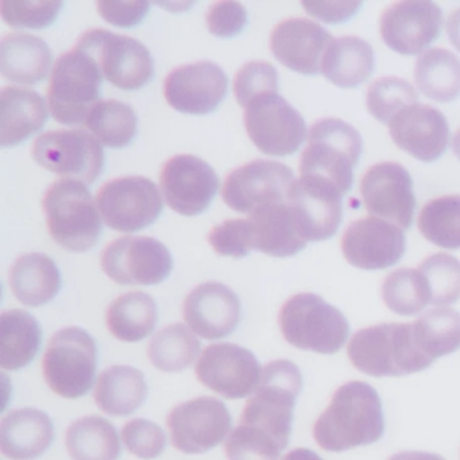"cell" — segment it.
Masks as SVG:
<instances>
[{
  "instance_id": "b9f144b4",
  "label": "cell",
  "mask_w": 460,
  "mask_h": 460,
  "mask_svg": "<svg viewBox=\"0 0 460 460\" xmlns=\"http://www.w3.org/2000/svg\"><path fill=\"white\" fill-rule=\"evenodd\" d=\"M416 88L400 77H381L371 83L366 95L368 112L378 122L389 123L398 112L417 103Z\"/></svg>"
},
{
  "instance_id": "816d5d0a",
  "label": "cell",
  "mask_w": 460,
  "mask_h": 460,
  "mask_svg": "<svg viewBox=\"0 0 460 460\" xmlns=\"http://www.w3.org/2000/svg\"><path fill=\"white\" fill-rule=\"evenodd\" d=\"M304 10L311 17L324 23H343L359 12L360 2H303Z\"/></svg>"
},
{
  "instance_id": "681fc988",
  "label": "cell",
  "mask_w": 460,
  "mask_h": 460,
  "mask_svg": "<svg viewBox=\"0 0 460 460\" xmlns=\"http://www.w3.org/2000/svg\"><path fill=\"white\" fill-rule=\"evenodd\" d=\"M247 25V12L238 2H217L207 13L209 33L217 39H233Z\"/></svg>"
},
{
  "instance_id": "9a60e30c",
  "label": "cell",
  "mask_w": 460,
  "mask_h": 460,
  "mask_svg": "<svg viewBox=\"0 0 460 460\" xmlns=\"http://www.w3.org/2000/svg\"><path fill=\"white\" fill-rule=\"evenodd\" d=\"M166 424L174 448L193 455L219 446L227 438L233 419L222 401L199 397L174 406Z\"/></svg>"
},
{
  "instance_id": "60d3db41",
  "label": "cell",
  "mask_w": 460,
  "mask_h": 460,
  "mask_svg": "<svg viewBox=\"0 0 460 460\" xmlns=\"http://www.w3.org/2000/svg\"><path fill=\"white\" fill-rule=\"evenodd\" d=\"M385 305L401 316H413L430 304L427 279L419 269H398L382 284Z\"/></svg>"
},
{
  "instance_id": "db71d44e",
  "label": "cell",
  "mask_w": 460,
  "mask_h": 460,
  "mask_svg": "<svg viewBox=\"0 0 460 460\" xmlns=\"http://www.w3.org/2000/svg\"><path fill=\"white\" fill-rule=\"evenodd\" d=\"M387 460H446L438 454L422 451H405L400 454L393 455Z\"/></svg>"
},
{
  "instance_id": "7bdbcfd3",
  "label": "cell",
  "mask_w": 460,
  "mask_h": 460,
  "mask_svg": "<svg viewBox=\"0 0 460 460\" xmlns=\"http://www.w3.org/2000/svg\"><path fill=\"white\" fill-rule=\"evenodd\" d=\"M430 292V305H451L460 298V261L438 252L420 263Z\"/></svg>"
},
{
  "instance_id": "d590c367",
  "label": "cell",
  "mask_w": 460,
  "mask_h": 460,
  "mask_svg": "<svg viewBox=\"0 0 460 460\" xmlns=\"http://www.w3.org/2000/svg\"><path fill=\"white\" fill-rule=\"evenodd\" d=\"M417 87L427 98L448 103L460 96V60L443 48L427 50L414 66Z\"/></svg>"
},
{
  "instance_id": "e0dca14e",
  "label": "cell",
  "mask_w": 460,
  "mask_h": 460,
  "mask_svg": "<svg viewBox=\"0 0 460 460\" xmlns=\"http://www.w3.org/2000/svg\"><path fill=\"white\" fill-rule=\"evenodd\" d=\"M363 203L371 217L408 230L413 223L416 198L413 180L397 163H379L370 166L360 181Z\"/></svg>"
},
{
  "instance_id": "ffe728a7",
  "label": "cell",
  "mask_w": 460,
  "mask_h": 460,
  "mask_svg": "<svg viewBox=\"0 0 460 460\" xmlns=\"http://www.w3.org/2000/svg\"><path fill=\"white\" fill-rule=\"evenodd\" d=\"M405 250L402 228L376 217L355 220L341 238V252L347 262L363 270H382L394 266Z\"/></svg>"
},
{
  "instance_id": "11a10c76",
  "label": "cell",
  "mask_w": 460,
  "mask_h": 460,
  "mask_svg": "<svg viewBox=\"0 0 460 460\" xmlns=\"http://www.w3.org/2000/svg\"><path fill=\"white\" fill-rule=\"evenodd\" d=\"M282 460H323L316 452L308 448H296L285 455Z\"/></svg>"
},
{
  "instance_id": "8fae6325",
  "label": "cell",
  "mask_w": 460,
  "mask_h": 460,
  "mask_svg": "<svg viewBox=\"0 0 460 460\" xmlns=\"http://www.w3.org/2000/svg\"><path fill=\"white\" fill-rule=\"evenodd\" d=\"M34 161L64 179L91 185L104 168L101 142L83 130H55L41 134L31 150Z\"/></svg>"
},
{
  "instance_id": "5b68a950",
  "label": "cell",
  "mask_w": 460,
  "mask_h": 460,
  "mask_svg": "<svg viewBox=\"0 0 460 460\" xmlns=\"http://www.w3.org/2000/svg\"><path fill=\"white\" fill-rule=\"evenodd\" d=\"M48 231L53 241L72 252H85L98 243L103 225L87 185L60 179L48 188L42 200Z\"/></svg>"
},
{
  "instance_id": "f35d334b",
  "label": "cell",
  "mask_w": 460,
  "mask_h": 460,
  "mask_svg": "<svg viewBox=\"0 0 460 460\" xmlns=\"http://www.w3.org/2000/svg\"><path fill=\"white\" fill-rule=\"evenodd\" d=\"M413 327L420 349L432 360L460 349V314L454 309H430Z\"/></svg>"
},
{
  "instance_id": "f546056e",
  "label": "cell",
  "mask_w": 460,
  "mask_h": 460,
  "mask_svg": "<svg viewBox=\"0 0 460 460\" xmlns=\"http://www.w3.org/2000/svg\"><path fill=\"white\" fill-rule=\"evenodd\" d=\"M376 68L373 47L359 37L333 39L323 58L322 74L336 87L357 88Z\"/></svg>"
},
{
  "instance_id": "5bb4252c",
  "label": "cell",
  "mask_w": 460,
  "mask_h": 460,
  "mask_svg": "<svg viewBox=\"0 0 460 460\" xmlns=\"http://www.w3.org/2000/svg\"><path fill=\"white\" fill-rule=\"evenodd\" d=\"M295 184L292 169L284 164L257 160L228 174L222 198L234 211L250 215L266 204L290 199Z\"/></svg>"
},
{
  "instance_id": "9f6ffc18",
  "label": "cell",
  "mask_w": 460,
  "mask_h": 460,
  "mask_svg": "<svg viewBox=\"0 0 460 460\" xmlns=\"http://www.w3.org/2000/svg\"><path fill=\"white\" fill-rule=\"evenodd\" d=\"M452 149H454L455 155L460 160V128L455 133Z\"/></svg>"
},
{
  "instance_id": "f1b7e54d",
  "label": "cell",
  "mask_w": 460,
  "mask_h": 460,
  "mask_svg": "<svg viewBox=\"0 0 460 460\" xmlns=\"http://www.w3.org/2000/svg\"><path fill=\"white\" fill-rule=\"evenodd\" d=\"M53 56L47 42L25 33L7 34L0 44V71L17 84H39L52 68Z\"/></svg>"
},
{
  "instance_id": "4fadbf2b",
  "label": "cell",
  "mask_w": 460,
  "mask_h": 460,
  "mask_svg": "<svg viewBox=\"0 0 460 460\" xmlns=\"http://www.w3.org/2000/svg\"><path fill=\"white\" fill-rule=\"evenodd\" d=\"M244 110L247 134L263 155L287 157L305 141V120L279 93L254 99Z\"/></svg>"
},
{
  "instance_id": "603a6c76",
  "label": "cell",
  "mask_w": 460,
  "mask_h": 460,
  "mask_svg": "<svg viewBox=\"0 0 460 460\" xmlns=\"http://www.w3.org/2000/svg\"><path fill=\"white\" fill-rule=\"evenodd\" d=\"M333 37L324 28L306 18L282 21L270 34L274 58L290 71L314 76L322 71L323 58Z\"/></svg>"
},
{
  "instance_id": "8992f818",
  "label": "cell",
  "mask_w": 460,
  "mask_h": 460,
  "mask_svg": "<svg viewBox=\"0 0 460 460\" xmlns=\"http://www.w3.org/2000/svg\"><path fill=\"white\" fill-rule=\"evenodd\" d=\"M279 324L288 343L304 351L332 355L349 335L346 316L314 293H298L285 301Z\"/></svg>"
},
{
  "instance_id": "ab89813d",
  "label": "cell",
  "mask_w": 460,
  "mask_h": 460,
  "mask_svg": "<svg viewBox=\"0 0 460 460\" xmlns=\"http://www.w3.org/2000/svg\"><path fill=\"white\" fill-rule=\"evenodd\" d=\"M417 226L430 243L447 250L460 249V196H441L428 201Z\"/></svg>"
},
{
  "instance_id": "ba28073f",
  "label": "cell",
  "mask_w": 460,
  "mask_h": 460,
  "mask_svg": "<svg viewBox=\"0 0 460 460\" xmlns=\"http://www.w3.org/2000/svg\"><path fill=\"white\" fill-rule=\"evenodd\" d=\"M98 367V349L93 336L79 327L58 331L42 359V374L56 394L76 400L90 392Z\"/></svg>"
},
{
  "instance_id": "4316f807",
  "label": "cell",
  "mask_w": 460,
  "mask_h": 460,
  "mask_svg": "<svg viewBox=\"0 0 460 460\" xmlns=\"http://www.w3.org/2000/svg\"><path fill=\"white\" fill-rule=\"evenodd\" d=\"M53 438L52 420L36 408L10 411L0 424V449L12 460L37 459L48 451Z\"/></svg>"
},
{
  "instance_id": "f6af8a7d",
  "label": "cell",
  "mask_w": 460,
  "mask_h": 460,
  "mask_svg": "<svg viewBox=\"0 0 460 460\" xmlns=\"http://www.w3.org/2000/svg\"><path fill=\"white\" fill-rule=\"evenodd\" d=\"M63 6V2H53V0L49 2L4 0L0 4V10H2V18L4 22L12 28L41 31L56 22Z\"/></svg>"
},
{
  "instance_id": "cb8c5ba5",
  "label": "cell",
  "mask_w": 460,
  "mask_h": 460,
  "mask_svg": "<svg viewBox=\"0 0 460 460\" xmlns=\"http://www.w3.org/2000/svg\"><path fill=\"white\" fill-rule=\"evenodd\" d=\"M184 320L193 332L207 341L231 335L241 322V301L234 290L209 281L190 290L182 305Z\"/></svg>"
},
{
  "instance_id": "d6986e66",
  "label": "cell",
  "mask_w": 460,
  "mask_h": 460,
  "mask_svg": "<svg viewBox=\"0 0 460 460\" xmlns=\"http://www.w3.org/2000/svg\"><path fill=\"white\" fill-rule=\"evenodd\" d=\"M443 12L425 0L397 2L382 13L379 33L385 44L403 56L427 49L441 33Z\"/></svg>"
},
{
  "instance_id": "f907efd6",
  "label": "cell",
  "mask_w": 460,
  "mask_h": 460,
  "mask_svg": "<svg viewBox=\"0 0 460 460\" xmlns=\"http://www.w3.org/2000/svg\"><path fill=\"white\" fill-rule=\"evenodd\" d=\"M99 14L110 25L119 29H131L139 25L149 13V2H98Z\"/></svg>"
},
{
  "instance_id": "4dcf8cb0",
  "label": "cell",
  "mask_w": 460,
  "mask_h": 460,
  "mask_svg": "<svg viewBox=\"0 0 460 460\" xmlns=\"http://www.w3.org/2000/svg\"><path fill=\"white\" fill-rule=\"evenodd\" d=\"M10 287L20 303L37 308L58 295L61 273L52 258L31 252L15 261L10 271Z\"/></svg>"
},
{
  "instance_id": "ee69618b",
  "label": "cell",
  "mask_w": 460,
  "mask_h": 460,
  "mask_svg": "<svg viewBox=\"0 0 460 460\" xmlns=\"http://www.w3.org/2000/svg\"><path fill=\"white\" fill-rule=\"evenodd\" d=\"M228 460H279L284 449L266 433L239 424L225 444Z\"/></svg>"
},
{
  "instance_id": "8d00e7d4",
  "label": "cell",
  "mask_w": 460,
  "mask_h": 460,
  "mask_svg": "<svg viewBox=\"0 0 460 460\" xmlns=\"http://www.w3.org/2000/svg\"><path fill=\"white\" fill-rule=\"evenodd\" d=\"M200 341L181 323L166 325L158 331L147 347V357L164 373H180L190 367L199 352Z\"/></svg>"
},
{
  "instance_id": "d6a6232c",
  "label": "cell",
  "mask_w": 460,
  "mask_h": 460,
  "mask_svg": "<svg viewBox=\"0 0 460 460\" xmlns=\"http://www.w3.org/2000/svg\"><path fill=\"white\" fill-rule=\"evenodd\" d=\"M41 327L36 317L22 309H10L0 316V367L17 371L33 362L41 346Z\"/></svg>"
},
{
  "instance_id": "d4e9b609",
  "label": "cell",
  "mask_w": 460,
  "mask_h": 460,
  "mask_svg": "<svg viewBox=\"0 0 460 460\" xmlns=\"http://www.w3.org/2000/svg\"><path fill=\"white\" fill-rule=\"evenodd\" d=\"M341 196L336 188L320 180H296L290 204L306 242L327 241L338 233L343 219Z\"/></svg>"
},
{
  "instance_id": "c3c4849f",
  "label": "cell",
  "mask_w": 460,
  "mask_h": 460,
  "mask_svg": "<svg viewBox=\"0 0 460 460\" xmlns=\"http://www.w3.org/2000/svg\"><path fill=\"white\" fill-rule=\"evenodd\" d=\"M122 438L126 448L141 459H155L163 454L166 446V435L163 428L145 419L126 422Z\"/></svg>"
},
{
  "instance_id": "44dd1931",
  "label": "cell",
  "mask_w": 460,
  "mask_h": 460,
  "mask_svg": "<svg viewBox=\"0 0 460 460\" xmlns=\"http://www.w3.org/2000/svg\"><path fill=\"white\" fill-rule=\"evenodd\" d=\"M227 76L211 61L179 66L168 75L164 84L169 106L188 115L215 111L227 95Z\"/></svg>"
},
{
  "instance_id": "7dc6e473",
  "label": "cell",
  "mask_w": 460,
  "mask_h": 460,
  "mask_svg": "<svg viewBox=\"0 0 460 460\" xmlns=\"http://www.w3.org/2000/svg\"><path fill=\"white\" fill-rule=\"evenodd\" d=\"M208 242L222 257L243 258L252 247V227L249 219H230L212 228Z\"/></svg>"
},
{
  "instance_id": "e575fe53",
  "label": "cell",
  "mask_w": 460,
  "mask_h": 460,
  "mask_svg": "<svg viewBox=\"0 0 460 460\" xmlns=\"http://www.w3.org/2000/svg\"><path fill=\"white\" fill-rule=\"evenodd\" d=\"M66 447L74 460H118L120 440L117 428L101 416H87L69 425Z\"/></svg>"
},
{
  "instance_id": "7402d4cb",
  "label": "cell",
  "mask_w": 460,
  "mask_h": 460,
  "mask_svg": "<svg viewBox=\"0 0 460 460\" xmlns=\"http://www.w3.org/2000/svg\"><path fill=\"white\" fill-rule=\"evenodd\" d=\"M393 142L422 163H433L446 153L449 128L443 112L428 104L414 103L389 122Z\"/></svg>"
},
{
  "instance_id": "7a4b0ae2",
  "label": "cell",
  "mask_w": 460,
  "mask_h": 460,
  "mask_svg": "<svg viewBox=\"0 0 460 460\" xmlns=\"http://www.w3.org/2000/svg\"><path fill=\"white\" fill-rule=\"evenodd\" d=\"M347 354L355 368L376 378L420 373L433 363L420 349L413 324L403 323H384L358 331Z\"/></svg>"
},
{
  "instance_id": "6da1fadb",
  "label": "cell",
  "mask_w": 460,
  "mask_h": 460,
  "mask_svg": "<svg viewBox=\"0 0 460 460\" xmlns=\"http://www.w3.org/2000/svg\"><path fill=\"white\" fill-rule=\"evenodd\" d=\"M384 432L381 398L371 385L362 381L341 385L314 425V440L330 452L370 446Z\"/></svg>"
},
{
  "instance_id": "7c38bea8",
  "label": "cell",
  "mask_w": 460,
  "mask_h": 460,
  "mask_svg": "<svg viewBox=\"0 0 460 460\" xmlns=\"http://www.w3.org/2000/svg\"><path fill=\"white\" fill-rule=\"evenodd\" d=\"M102 269L118 285H158L171 276L173 258L165 244L150 236H123L102 252Z\"/></svg>"
},
{
  "instance_id": "9c48e42d",
  "label": "cell",
  "mask_w": 460,
  "mask_h": 460,
  "mask_svg": "<svg viewBox=\"0 0 460 460\" xmlns=\"http://www.w3.org/2000/svg\"><path fill=\"white\" fill-rule=\"evenodd\" d=\"M76 48L90 55L104 79L119 90H139L155 76L149 49L131 37L91 29L80 36Z\"/></svg>"
},
{
  "instance_id": "836d02e7",
  "label": "cell",
  "mask_w": 460,
  "mask_h": 460,
  "mask_svg": "<svg viewBox=\"0 0 460 460\" xmlns=\"http://www.w3.org/2000/svg\"><path fill=\"white\" fill-rule=\"evenodd\" d=\"M158 322L155 298L144 292H128L115 298L106 312V324L118 341L136 343L152 335Z\"/></svg>"
},
{
  "instance_id": "2e32d148",
  "label": "cell",
  "mask_w": 460,
  "mask_h": 460,
  "mask_svg": "<svg viewBox=\"0 0 460 460\" xmlns=\"http://www.w3.org/2000/svg\"><path fill=\"white\" fill-rule=\"evenodd\" d=\"M200 384L227 400L252 394L260 385L262 368L255 355L233 343L211 344L196 365Z\"/></svg>"
},
{
  "instance_id": "3957f363",
  "label": "cell",
  "mask_w": 460,
  "mask_h": 460,
  "mask_svg": "<svg viewBox=\"0 0 460 460\" xmlns=\"http://www.w3.org/2000/svg\"><path fill=\"white\" fill-rule=\"evenodd\" d=\"M362 147L359 131L349 123L338 118L317 120L301 155L300 177L327 182L346 195L351 190Z\"/></svg>"
},
{
  "instance_id": "bcb514c9",
  "label": "cell",
  "mask_w": 460,
  "mask_h": 460,
  "mask_svg": "<svg viewBox=\"0 0 460 460\" xmlns=\"http://www.w3.org/2000/svg\"><path fill=\"white\" fill-rule=\"evenodd\" d=\"M234 93L239 106L246 109L254 99L279 93V74L266 61L244 64L234 79Z\"/></svg>"
},
{
  "instance_id": "f5cc1de1",
  "label": "cell",
  "mask_w": 460,
  "mask_h": 460,
  "mask_svg": "<svg viewBox=\"0 0 460 460\" xmlns=\"http://www.w3.org/2000/svg\"><path fill=\"white\" fill-rule=\"evenodd\" d=\"M447 34L449 42L460 52V9L455 10L447 21Z\"/></svg>"
},
{
  "instance_id": "1f68e13d",
  "label": "cell",
  "mask_w": 460,
  "mask_h": 460,
  "mask_svg": "<svg viewBox=\"0 0 460 460\" xmlns=\"http://www.w3.org/2000/svg\"><path fill=\"white\" fill-rule=\"evenodd\" d=\"M147 392L141 371L131 366H111L98 376L93 398L104 413L123 417L144 405Z\"/></svg>"
},
{
  "instance_id": "52a82bcc",
  "label": "cell",
  "mask_w": 460,
  "mask_h": 460,
  "mask_svg": "<svg viewBox=\"0 0 460 460\" xmlns=\"http://www.w3.org/2000/svg\"><path fill=\"white\" fill-rule=\"evenodd\" d=\"M103 75L84 50L75 47L56 61L48 101L53 118L61 125H85L91 110L101 102Z\"/></svg>"
},
{
  "instance_id": "277c9868",
  "label": "cell",
  "mask_w": 460,
  "mask_h": 460,
  "mask_svg": "<svg viewBox=\"0 0 460 460\" xmlns=\"http://www.w3.org/2000/svg\"><path fill=\"white\" fill-rule=\"evenodd\" d=\"M301 389L303 376L295 363L285 359L268 363L254 394L244 405L241 424L266 433L282 449L287 448Z\"/></svg>"
},
{
  "instance_id": "30bf717a",
  "label": "cell",
  "mask_w": 460,
  "mask_h": 460,
  "mask_svg": "<svg viewBox=\"0 0 460 460\" xmlns=\"http://www.w3.org/2000/svg\"><path fill=\"white\" fill-rule=\"evenodd\" d=\"M96 204L104 223L119 233H137L160 217L164 204L160 190L141 176L120 177L99 190Z\"/></svg>"
},
{
  "instance_id": "83f0119b",
  "label": "cell",
  "mask_w": 460,
  "mask_h": 460,
  "mask_svg": "<svg viewBox=\"0 0 460 460\" xmlns=\"http://www.w3.org/2000/svg\"><path fill=\"white\" fill-rule=\"evenodd\" d=\"M47 102L36 91L4 87L0 91V146L14 147L39 133L48 120Z\"/></svg>"
},
{
  "instance_id": "ac0fdd59",
  "label": "cell",
  "mask_w": 460,
  "mask_h": 460,
  "mask_svg": "<svg viewBox=\"0 0 460 460\" xmlns=\"http://www.w3.org/2000/svg\"><path fill=\"white\" fill-rule=\"evenodd\" d=\"M161 190L168 206L182 217H196L209 208L219 190L214 169L195 155H174L161 171Z\"/></svg>"
},
{
  "instance_id": "484cf974",
  "label": "cell",
  "mask_w": 460,
  "mask_h": 460,
  "mask_svg": "<svg viewBox=\"0 0 460 460\" xmlns=\"http://www.w3.org/2000/svg\"><path fill=\"white\" fill-rule=\"evenodd\" d=\"M249 220L252 227V247L269 257H293L308 243L301 235L290 199L255 209Z\"/></svg>"
},
{
  "instance_id": "74e56055",
  "label": "cell",
  "mask_w": 460,
  "mask_h": 460,
  "mask_svg": "<svg viewBox=\"0 0 460 460\" xmlns=\"http://www.w3.org/2000/svg\"><path fill=\"white\" fill-rule=\"evenodd\" d=\"M85 126L103 146L123 149L136 138L138 118L133 107L110 99L99 102L91 110Z\"/></svg>"
}]
</instances>
